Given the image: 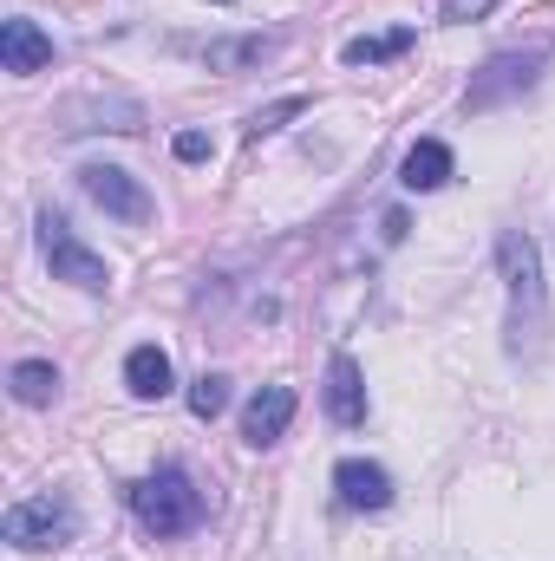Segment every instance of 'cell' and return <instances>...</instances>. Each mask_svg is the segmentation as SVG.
<instances>
[{"instance_id": "17", "label": "cell", "mask_w": 555, "mask_h": 561, "mask_svg": "<svg viewBox=\"0 0 555 561\" xmlns=\"http://www.w3.org/2000/svg\"><path fill=\"white\" fill-rule=\"evenodd\" d=\"M294 112H301V99H281V105H269V112H256V118H249V138H269V131H281Z\"/></svg>"}, {"instance_id": "20", "label": "cell", "mask_w": 555, "mask_h": 561, "mask_svg": "<svg viewBox=\"0 0 555 561\" xmlns=\"http://www.w3.org/2000/svg\"><path fill=\"white\" fill-rule=\"evenodd\" d=\"M216 7H229V0H216Z\"/></svg>"}, {"instance_id": "2", "label": "cell", "mask_w": 555, "mask_h": 561, "mask_svg": "<svg viewBox=\"0 0 555 561\" xmlns=\"http://www.w3.org/2000/svg\"><path fill=\"white\" fill-rule=\"evenodd\" d=\"M132 510L150 536H190L203 523V490L183 477V470H157L132 490Z\"/></svg>"}, {"instance_id": "4", "label": "cell", "mask_w": 555, "mask_h": 561, "mask_svg": "<svg viewBox=\"0 0 555 561\" xmlns=\"http://www.w3.org/2000/svg\"><path fill=\"white\" fill-rule=\"evenodd\" d=\"M0 536H7L13 549H66V542L79 536V516H72V503H59V496H33V503H13V510H7Z\"/></svg>"}, {"instance_id": "13", "label": "cell", "mask_w": 555, "mask_h": 561, "mask_svg": "<svg viewBox=\"0 0 555 561\" xmlns=\"http://www.w3.org/2000/svg\"><path fill=\"white\" fill-rule=\"evenodd\" d=\"M269 53H275V39L256 33V39H216L203 59H209V72H249V66H262Z\"/></svg>"}, {"instance_id": "7", "label": "cell", "mask_w": 555, "mask_h": 561, "mask_svg": "<svg viewBox=\"0 0 555 561\" xmlns=\"http://www.w3.org/2000/svg\"><path fill=\"white\" fill-rule=\"evenodd\" d=\"M0 66L20 72V79H26V72H46V66H53V39H46L33 20H7V26H0Z\"/></svg>"}, {"instance_id": "11", "label": "cell", "mask_w": 555, "mask_h": 561, "mask_svg": "<svg viewBox=\"0 0 555 561\" xmlns=\"http://www.w3.org/2000/svg\"><path fill=\"white\" fill-rule=\"evenodd\" d=\"M125 386H132V399H163V392H170V353H163V346H132Z\"/></svg>"}, {"instance_id": "18", "label": "cell", "mask_w": 555, "mask_h": 561, "mask_svg": "<svg viewBox=\"0 0 555 561\" xmlns=\"http://www.w3.org/2000/svg\"><path fill=\"white\" fill-rule=\"evenodd\" d=\"M170 150H177L183 163H203V157H209V138H203V131H177V144H170Z\"/></svg>"}, {"instance_id": "14", "label": "cell", "mask_w": 555, "mask_h": 561, "mask_svg": "<svg viewBox=\"0 0 555 561\" xmlns=\"http://www.w3.org/2000/svg\"><path fill=\"white\" fill-rule=\"evenodd\" d=\"M7 386H13V399H20V405H53V392H59V373H53L46 359H20V366L7 373Z\"/></svg>"}, {"instance_id": "5", "label": "cell", "mask_w": 555, "mask_h": 561, "mask_svg": "<svg viewBox=\"0 0 555 561\" xmlns=\"http://www.w3.org/2000/svg\"><path fill=\"white\" fill-rule=\"evenodd\" d=\"M79 190H86L105 216H118V222H132V229L150 222V209H157L150 190H144L132 170H118V163H86V170H79Z\"/></svg>"}, {"instance_id": "15", "label": "cell", "mask_w": 555, "mask_h": 561, "mask_svg": "<svg viewBox=\"0 0 555 561\" xmlns=\"http://www.w3.org/2000/svg\"><path fill=\"white\" fill-rule=\"evenodd\" d=\"M406 46H412V26H393V33L353 39V46H347V66H380V59H399Z\"/></svg>"}, {"instance_id": "3", "label": "cell", "mask_w": 555, "mask_h": 561, "mask_svg": "<svg viewBox=\"0 0 555 561\" xmlns=\"http://www.w3.org/2000/svg\"><path fill=\"white\" fill-rule=\"evenodd\" d=\"M39 249H46V268L53 280H72V287H86V294H105L112 287V268H105V255H92L72 229H66V216H39Z\"/></svg>"}, {"instance_id": "16", "label": "cell", "mask_w": 555, "mask_h": 561, "mask_svg": "<svg viewBox=\"0 0 555 561\" xmlns=\"http://www.w3.org/2000/svg\"><path fill=\"white\" fill-rule=\"evenodd\" d=\"M223 405H229V379H223V373H203V379L190 386V412H196V419H216Z\"/></svg>"}, {"instance_id": "1", "label": "cell", "mask_w": 555, "mask_h": 561, "mask_svg": "<svg viewBox=\"0 0 555 561\" xmlns=\"http://www.w3.org/2000/svg\"><path fill=\"white\" fill-rule=\"evenodd\" d=\"M497 262H503V280H510V353L517 359H536L543 340H550V287H543V262H536V242L523 229H503L497 242Z\"/></svg>"}, {"instance_id": "8", "label": "cell", "mask_w": 555, "mask_h": 561, "mask_svg": "<svg viewBox=\"0 0 555 561\" xmlns=\"http://www.w3.org/2000/svg\"><path fill=\"white\" fill-rule=\"evenodd\" d=\"M333 490H340V503H353V510H386V503H393V477H386L380 463H366V457H347V463L333 470Z\"/></svg>"}, {"instance_id": "6", "label": "cell", "mask_w": 555, "mask_h": 561, "mask_svg": "<svg viewBox=\"0 0 555 561\" xmlns=\"http://www.w3.org/2000/svg\"><path fill=\"white\" fill-rule=\"evenodd\" d=\"M327 419L333 424H366V379H360V359L353 353H333L327 359Z\"/></svg>"}, {"instance_id": "19", "label": "cell", "mask_w": 555, "mask_h": 561, "mask_svg": "<svg viewBox=\"0 0 555 561\" xmlns=\"http://www.w3.org/2000/svg\"><path fill=\"white\" fill-rule=\"evenodd\" d=\"M490 7H497V0H444V20H457V26H464V20H484Z\"/></svg>"}, {"instance_id": "9", "label": "cell", "mask_w": 555, "mask_h": 561, "mask_svg": "<svg viewBox=\"0 0 555 561\" xmlns=\"http://www.w3.org/2000/svg\"><path fill=\"white\" fill-rule=\"evenodd\" d=\"M287 424H294V392H287V386H262V392L249 399V412H242V437L262 450V444H275Z\"/></svg>"}, {"instance_id": "10", "label": "cell", "mask_w": 555, "mask_h": 561, "mask_svg": "<svg viewBox=\"0 0 555 561\" xmlns=\"http://www.w3.org/2000/svg\"><path fill=\"white\" fill-rule=\"evenodd\" d=\"M399 183H406V190H444V183H451V144L418 138L412 150H406V170H399Z\"/></svg>"}, {"instance_id": "12", "label": "cell", "mask_w": 555, "mask_h": 561, "mask_svg": "<svg viewBox=\"0 0 555 561\" xmlns=\"http://www.w3.org/2000/svg\"><path fill=\"white\" fill-rule=\"evenodd\" d=\"M530 72H536V59H490V66H484V79L471 85V112H484V105H497L503 92L530 85Z\"/></svg>"}]
</instances>
